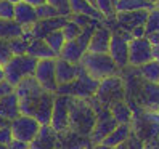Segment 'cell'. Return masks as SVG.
<instances>
[{
  "label": "cell",
  "mask_w": 159,
  "mask_h": 149,
  "mask_svg": "<svg viewBox=\"0 0 159 149\" xmlns=\"http://www.w3.org/2000/svg\"><path fill=\"white\" fill-rule=\"evenodd\" d=\"M153 8H154V5L148 3L146 0H116V15L117 13L140 11V10L151 11Z\"/></svg>",
  "instance_id": "cell-26"
},
{
  "label": "cell",
  "mask_w": 159,
  "mask_h": 149,
  "mask_svg": "<svg viewBox=\"0 0 159 149\" xmlns=\"http://www.w3.org/2000/svg\"><path fill=\"white\" fill-rule=\"evenodd\" d=\"M109 111L113 117L116 119V122L120 125V124H132V119H134V111L130 109V106L125 104L124 99L120 101H116L109 106Z\"/></svg>",
  "instance_id": "cell-24"
},
{
  "label": "cell",
  "mask_w": 159,
  "mask_h": 149,
  "mask_svg": "<svg viewBox=\"0 0 159 149\" xmlns=\"http://www.w3.org/2000/svg\"><path fill=\"white\" fill-rule=\"evenodd\" d=\"M11 93H15V87L10 82H7V80L0 82V98L8 96V95H11Z\"/></svg>",
  "instance_id": "cell-41"
},
{
  "label": "cell",
  "mask_w": 159,
  "mask_h": 149,
  "mask_svg": "<svg viewBox=\"0 0 159 149\" xmlns=\"http://www.w3.org/2000/svg\"><path fill=\"white\" fill-rule=\"evenodd\" d=\"M143 106L149 111H159V85L143 80Z\"/></svg>",
  "instance_id": "cell-23"
},
{
  "label": "cell",
  "mask_w": 159,
  "mask_h": 149,
  "mask_svg": "<svg viewBox=\"0 0 159 149\" xmlns=\"http://www.w3.org/2000/svg\"><path fill=\"white\" fill-rule=\"evenodd\" d=\"M84 149H92V146H87V147H84Z\"/></svg>",
  "instance_id": "cell-55"
},
{
  "label": "cell",
  "mask_w": 159,
  "mask_h": 149,
  "mask_svg": "<svg viewBox=\"0 0 159 149\" xmlns=\"http://www.w3.org/2000/svg\"><path fill=\"white\" fill-rule=\"evenodd\" d=\"M0 116L8 119L10 122H13L15 119L21 116L20 111V101H18L16 93H11L8 96L0 98Z\"/></svg>",
  "instance_id": "cell-19"
},
{
  "label": "cell",
  "mask_w": 159,
  "mask_h": 149,
  "mask_svg": "<svg viewBox=\"0 0 159 149\" xmlns=\"http://www.w3.org/2000/svg\"><path fill=\"white\" fill-rule=\"evenodd\" d=\"M58 146V133L48 125L42 127L39 135L29 144V149H57Z\"/></svg>",
  "instance_id": "cell-18"
},
{
  "label": "cell",
  "mask_w": 159,
  "mask_h": 149,
  "mask_svg": "<svg viewBox=\"0 0 159 149\" xmlns=\"http://www.w3.org/2000/svg\"><path fill=\"white\" fill-rule=\"evenodd\" d=\"M98 85H100V82L92 79L82 68L79 77L74 82L68 83V85H60L58 87L57 95H66V96L79 98V99H90V98L95 96Z\"/></svg>",
  "instance_id": "cell-4"
},
{
  "label": "cell",
  "mask_w": 159,
  "mask_h": 149,
  "mask_svg": "<svg viewBox=\"0 0 159 149\" xmlns=\"http://www.w3.org/2000/svg\"><path fill=\"white\" fill-rule=\"evenodd\" d=\"M43 40L47 42V45H48L50 48L53 50V53L57 55V56H60L63 46L66 45V39H64V34H63L61 29H60V31H55V32H52V34H48Z\"/></svg>",
  "instance_id": "cell-29"
},
{
  "label": "cell",
  "mask_w": 159,
  "mask_h": 149,
  "mask_svg": "<svg viewBox=\"0 0 159 149\" xmlns=\"http://www.w3.org/2000/svg\"><path fill=\"white\" fill-rule=\"evenodd\" d=\"M35 11H37V18H39V21H42V20H53V18L60 16L58 10H57V8H53L50 3H43L40 7H37Z\"/></svg>",
  "instance_id": "cell-34"
},
{
  "label": "cell",
  "mask_w": 159,
  "mask_h": 149,
  "mask_svg": "<svg viewBox=\"0 0 159 149\" xmlns=\"http://www.w3.org/2000/svg\"><path fill=\"white\" fill-rule=\"evenodd\" d=\"M130 35H132V39H143V37H146L145 26H140V27L132 29V31H130Z\"/></svg>",
  "instance_id": "cell-42"
},
{
  "label": "cell",
  "mask_w": 159,
  "mask_h": 149,
  "mask_svg": "<svg viewBox=\"0 0 159 149\" xmlns=\"http://www.w3.org/2000/svg\"><path fill=\"white\" fill-rule=\"evenodd\" d=\"M130 135H132V125L130 124H120L103 139V144H106L109 147H117L120 144H124L130 138Z\"/></svg>",
  "instance_id": "cell-21"
},
{
  "label": "cell",
  "mask_w": 159,
  "mask_h": 149,
  "mask_svg": "<svg viewBox=\"0 0 159 149\" xmlns=\"http://www.w3.org/2000/svg\"><path fill=\"white\" fill-rule=\"evenodd\" d=\"M42 125L37 122V120L31 116H20L18 119H15L11 125H10V130H11V135H13V139L16 141H21V143H26V144H31L35 136L39 135Z\"/></svg>",
  "instance_id": "cell-8"
},
{
  "label": "cell",
  "mask_w": 159,
  "mask_h": 149,
  "mask_svg": "<svg viewBox=\"0 0 159 149\" xmlns=\"http://www.w3.org/2000/svg\"><path fill=\"white\" fill-rule=\"evenodd\" d=\"M146 2H148V3H151V5H154V7H156V5L159 3V0H146Z\"/></svg>",
  "instance_id": "cell-51"
},
{
  "label": "cell",
  "mask_w": 159,
  "mask_h": 149,
  "mask_svg": "<svg viewBox=\"0 0 159 149\" xmlns=\"http://www.w3.org/2000/svg\"><path fill=\"white\" fill-rule=\"evenodd\" d=\"M130 40H132L130 32H125V31L113 32L108 55L116 63V66L119 69H124L129 66V42Z\"/></svg>",
  "instance_id": "cell-9"
},
{
  "label": "cell",
  "mask_w": 159,
  "mask_h": 149,
  "mask_svg": "<svg viewBox=\"0 0 159 149\" xmlns=\"http://www.w3.org/2000/svg\"><path fill=\"white\" fill-rule=\"evenodd\" d=\"M27 55L32 58H35L37 61L42 59H57L58 56L53 53V50L47 45L45 40L42 39H32L29 42V48H27Z\"/></svg>",
  "instance_id": "cell-20"
},
{
  "label": "cell",
  "mask_w": 159,
  "mask_h": 149,
  "mask_svg": "<svg viewBox=\"0 0 159 149\" xmlns=\"http://www.w3.org/2000/svg\"><path fill=\"white\" fill-rule=\"evenodd\" d=\"M35 80L42 85L45 91L57 93L58 82H57V59H42L37 63L34 72Z\"/></svg>",
  "instance_id": "cell-12"
},
{
  "label": "cell",
  "mask_w": 159,
  "mask_h": 149,
  "mask_svg": "<svg viewBox=\"0 0 159 149\" xmlns=\"http://www.w3.org/2000/svg\"><path fill=\"white\" fill-rule=\"evenodd\" d=\"M37 61L35 58L29 56V55H23V56H13L8 61L3 71H5V80L10 82L13 87H16L21 80L26 77H32L35 68H37Z\"/></svg>",
  "instance_id": "cell-5"
},
{
  "label": "cell",
  "mask_w": 159,
  "mask_h": 149,
  "mask_svg": "<svg viewBox=\"0 0 159 149\" xmlns=\"http://www.w3.org/2000/svg\"><path fill=\"white\" fill-rule=\"evenodd\" d=\"M87 2H90L92 5H95V0H87Z\"/></svg>",
  "instance_id": "cell-54"
},
{
  "label": "cell",
  "mask_w": 159,
  "mask_h": 149,
  "mask_svg": "<svg viewBox=\"0 0 159 149\" xmlns=\"http://www.w3.org/2000/svg\"><path fill=\"white\" fill-rule=\"evenodd\" d=\"M148 10H140V11H130V13H117L116 21L117 24L125 29V32H130L135 27L145 26L148 20Z\"/></svg>",
  "instance_id": "cell-16"
},
{
  "label": "cell",
  "mask_w": 159,
  "mask_h": 149,
  "mask_svg": "<svg viewBox=\"0 0 159 149\" xmlns=\"http://www.w3.org/2000/svg\"><path fill=\"white\" fill-rule=\"evenodd\" d=\"M145 32H146V35L159 32V8L157 7H154L153 10L148 13V20H146V24H145Z\"/></svg>",
  "instance_id": "cell-32"
},
{
  "label": "cell",
  "mask_w": 159,
  "mask_h": 149,
  "mask_svg": "<svg viewBox=\"0 0 159 149\" xmlns=\"http://www.w3.org/2000/svg\"><path fill=\"white\" fill-rule=\"evenodd\" d=\"M7 2H10V3H13V5H18V3L24 2V0H7Z\"/></svg>",
  "instance_id": "cell-50"
},
{
  "label": "cell",
  "mask_w": 159,
  "mask_h": 149,
  "mask_svg": "<svg viewBox=\"0 0 159 149\" xmlns=\"http://www.w3.org/2000/svg\"><path fill=\"white\" fill-rule=\"evenodd\" d=\"M15 18V5L2 0L0 2V20H13Z\"/></svg>",
  "instance_id": "cell-37"
},
{
  "label": "cell",
  "mask_w": 159,
  "mask_h": 149,
  "mask_svg": "<svg viewBox=\"0 0 159 149\" xmlns=\"http://www.w3.org/2000/svg\"><path fill=\"white\" fill-rule=\"evenodd\" d=\"M95 8L105 20H116V0H95Z\"/></svg>",
  "instance_id": "cell-30"
},
{
  "label": "cell",
  "mask_w": 159,
  "mask_h": 149,
  "mask_svg": "<svg viewBox=\"0 0 159 149\" xmlns=\"http://www.w3.org/2000/svg\"><path fill=\"white\" fill-rule=\"evenodd\" d=\"M63 34H64V39H66V42H72V40H77V37L80 35L82 32V27L77 26L74 21L68 20V23L63 26Z\"/></svg>",
  "instance_id": "cell-33"
},
{
  "label": "cell",
  "mask_w": 159,
  "mask_h": 149,
  "mask_svg": "<svg viewBox=\"0 0 159 149\" xmlns=\"http://www.w3.org/2000/svg\"><path fill=\"white\" fill-rule=\"evenodd\" d=\"M80 66L92 79H95L98 82L105 80L108 77L117 76V71H119V68L111 59L109 55H97V53H89V51L82 56Z\"/></svg>",
  "instance_id": "cell-3"
},
{
  "label": "cell",
  "mask_w": 159,
  "mask_h": 149,
  "mask_svg": "<svg viewBox=\"0 0 159 149\" xmlns=\"http://www.w3.org/2000/svg\"><path fill=\"white\" fill-rule=\"evenodd\" d=\"M8 149H29V144H26V143H21V141H16V139H13V141L10 143V146H8Z\"/></svg>",
  "instance_id": "cell-43"
},
{
  "label": "cell",
  "mask_w": 159,
  "mask_h": 149,
  "mask_svg": "<svg viewBox=\"0 0 159 149\" xmlns=\"http://www.w3.org/2000/svg\"><path fill=\"white\" fill-rule=\"evenodd\" d=\"M97 122V111L90 99L71 98L69 107V130L74 135L90 138Z\"/></svg>",
  "instance_id": "cell-1"
},
{
  "label": "cell",
  "mask_w": 159,
  "mask_h": 149,
  "mask_svg": "<svg viewBox=\"0 0 159 149\" xmlns=\"http://www.w3.org/2000/svg\"><path fill=\"white\" fill-rule=\"evenodd\" d=\"M69 107H71V96H66V95H57L55 96L50 127L58 135L69 130Z\"/></svg>",
  "instance_id": "cell-10"
},
{
  "label": "cell",
  "mask_w": 159,
  "mask_h": 149,
  "mask_svg": "<svg viewBox=\"0 0 159 149\" xmlns=\"http://www.w3.org/2000/svg\"><path fill=\"white\" fill-rule=\"evenodd\" d=\"M114 149H127V146H125V143H124V144H120V146H117V147H114Z\"/></svg>",
  "instance_id": "cell-52"
},
{
  "label": "cell",
  "mask_w": 159,
  "mask_h": 149,
  "mask_svg": "<svg viewBox=\"0 0 159 149\" xmlns=\"http://www.w3.org/2000/svg\"><path fill=\"white\" fill-rule=\"evenodd\" d=\"M69 20H71V21H74L77 26H80V27H85V26L92 24L93 21H97V20H92V18L84 16V15H72V16L69 18Z\"/></svg>",
  "instance_id": "cell-39"
},
{
  "label": "cell",
  "mask_w": 159,
  "mask_h": 149,
  "mask_svg": "<svg viewBox=\"0 0 159 149\" xmlns=\"http://www.w3.org/2000/svg\"><path fill=\"white\" fill-rule=\"evenodd\" d=\"M138 76L148 83H157L159 85V63L157 61H149L143 64L142 68H138Z\"/></svg>",
  "instance_id": "cell-28"
},
{
  "label": "cell",
  "mask_w": 159,
  "mask_h": 149,
  "mask_svg": "<svg viewBox=\"0 0 159 149\" xmlns=\"http://www.w3.org/2000/svg\"><path fill=\"white\" fill-rule=\"evenodd\" d=\"M156 7H157V8H159V3H157V5H156Z\"/></svg>",
  "instance_id": "cell-56"
},
{
  "label": "cell",
  "mask_w": 159,
  "mask_h": 149,
  "mask_svg": "<svg viewBox=\"0 0 159 149\" xmlns=\"http://www.w3.org/2000/svg\"><path fill=\"white\" fill-rule=\"evenodd\" d=\"M10 125H11V122H10V120L0 116V128H8Z\"/></svg>",
  "instance_id": "cell-46"
},
{
  "label": "cell",
  "mask_w": 159,
  "mask_h": 149,
  "mask_svg": "<svg viewBox=\"0 0 159 149\" xmlns=\"http://www.w3.org/2000/svg\"><path fill=\"white\" fill-rule=\"evenodd\" d=\"M5 80V71H3V66L0 64V82Z\"/></svg>",
  "instance_id": "cell-49"
},
{
  "label": "cell",
  "mask_w": 159,
  "mask_h": 149,
  "mask_svg": "<svg viewBox=\"0 0 159 149\" xmlns=\"http://www.w3.org/2000/svg\"><path fill=\"white\" fill-rule=\"evenodd\" d=\"M153 61V45L143 39H132L129 42V66L142 68L143 64Z\"/></svg>",
  "instance_id": "cell-11"
},
{
  "label": "cell",
  "mask_w": 159,
  "mask_h": 149,
  "mask_svg": "<svg viewBox=\"0 0 159 149\" xmlns=\"http://www.w3.org/2000/svg\"><path fill=\"white\" fill-rule=\"evenodd\" d=\"M69 7H71L72 15H84V16H89L92 20H97L100 23L105 20L101 16V13L95 8V5H92L87 0H69Z\"/></svg>",
  "instance_id": "cell-22"
},
{
  "label": "cell",
  "mask_w": 159,
  "mask_h": 149,
  "mask_svg": "<svg viewBox=\"0 0 159 149\" xmlns=\"http://www.w3.org/2000/svg\"><path fill=\"white\" fill-rule=\"evenodd\" d=\"M153 59L159 63V45L157 46H153Z\"/></svg>",
  "instance_id": "cell-47"
},
{
  "label": "cell",
  "mask_w": 159,
  "mask_h": 149,
  "mask_svg": "<svg viewBox=\"0 0 159 149\" xmlns=\"http://www.w3.org/2000/svg\"><path fill=\"white\" fill-rule=\"evenodd\" d=\"M11 141H13V135H11L10 127L8 128H0V144L10 146Z\"/></svg>",
  "instance_id": "cell-40"
},
{
  "label": "cell",
  "mask_w": 159,
  "mask_h": 149,
  "mask_svg": "<svg viewBox=\"0 0 159 149\" xmlns=\"http://www.w3.org/2000/svg\"><path fill=\"white\" fill-rule=\"evenodd\" d=\"M125 146H127V149H145V143L134 132H132V135H130V138L125 141Z\"/></svg>",
  "instance_id": "cell-38"
},
{
  "label": "cell",
  "mask_w": 159,
  "mask_h": 149,
  "mask_svg": "<svg viewBox=\"0 0 159 149\" xmlns=\"http://www.w3.org/2000/svg\"><path fill=\"white\" fill-rule=\"evenodd\" d=\"M90 101H92L93 107H95V111H97V122H95V127H93V132H92L89 139H90L92 144H100L119 124L116 122L113 114H111L109 107H105V106L98 104L95 98H90Z\"/></svg>",
  "instance_id": "cell-6"
},
{
  "label": "cell",
  "mask_w": 159,
  "mask_h": 149,
  "mask_svg": "<svg viewBox=\"0 0 159 149\" xmlns=\"http://www.w3.org/2000/svg\"><path fill=\"white\" fill-rule=\"evenodd\" d=\"M85 53L87 51H84L82 46L76 40H72V42H66V45L63 46L58 58L68 61V63H72V64H80V59Z\"/></svg>",
  "instance_id": "cell-25"
},
{
  "label": "cell",
  "mask_w": 159,
  "mask_h": 149,
  "mask_svg": "<svg viewBox=\"0 0 159 149\" xmlns=\"http://www.w3.org/2000/svg\"><path fill=\"white\" fill-rule=\"evenodd\" d=\"M11 58H13V53L10 50V43H8V40L0 39V64L5 66Z\"/></svg>",
  "instance_id": "cell-36"
},
{
  "label": "cell",
  "mask_w": 159,
  "mask_h": 149,
  "mask_svg": "<svg viewBox=\"0 0 159 149\" xmlns=\"http://www.w3.org/2000/svg\"><path fill=\"white\" fill-rule=\"evenodd\" d=\"M13 20L26 31V29H31V27L39 21V18H37V11L32 5L21 2V3L15 5V18Z\"/></svg>",
  "instance_id": "cell-17"
},
{
  "label": "cell",
  "mask_w": 159,
  "mask_h": 149,
  "mask_svg": "<svg viewBox=\"0 0 159 149\" xmlns=\"http://www.w3.org/2000/svg\"><path fill=\"white\" fill-rule=\"evenodd\" d=\"M111 39H113V31H111L109 27H105V26L100 24L92 35V40L89 43L87 51L89 53H97V55H108Z\"/></svg>",
  "instance_id": "cell-13"
},
{
  "label": "cell",
  "mask_w": 159,
  "mask_h": 149,
  "mask_svg": "<svg viewBox=\"0 0 159 149\" xmlns=\"http://www.w3.org/2000/svg\"><path fill=\"white\" fill-rule=\"evenodd\" d=\"M10 43V50L13 53V56H23L27 55V48H29V40L24 39V37H18L8 42Z\"/></svg>",
  "instance_id": "cell-31"
},
{
  "label": "cell",
  "mask_w": 159,
  "mask_h": 149,
  "mask_svg": "<svg viewBox=\"0 0 159 149\" xmlns=\"http://www.w3.org/2000/svg\"><path fill=\"white\" fill-rule=\"evenodd\" d=\"M0 149H8V146H5V144H0Z\"/></svg>",
  "instance_id": "cell-53"
},
{
  "label": "cell",
  "mask_w": 159,
  "mask_h": 149,
  "mask_svg": "<svg viewBox=\"0 0 159 149\" xmlns=\"http://www.w3.org/2000/svg\"><path fill=\"white\" fill-rule=\"evenodd\" d=\"M92 149H114V147H109V146H106V144L100 143V144H92Z\"/></svg>",
  "instance_id": "cell-48"
},
{
  "label": "cell",
  "mask_w": 159,
  "mask_h": 149,
  "mask_svg": "<svg viewBox=\"0 0 159 149\" xmlns=\"http://www.w3.org/2000/svg\"><path fill=\"white\" fill-rule=\"evenodd\" d=\"M80 69H82L80 64H72V63H68L61 58H57V82H58V87L60 85H68V83L74 82L79 77Z\"/></svg>",
  "instance_id": "cell-15"
},
{
  "label": "cell",
  "mask_w": 159,
  "mask_h": 149,
  "mask_svg": "<svg viewBox=\"0 0 159 149\" xmlns=\"http://www.w3.org/2000/svg\"><path fill=\"white\" fill-rule=\"evenodd\" d=\"M24 2L29 3V5H32L34 8H37V7H40V5L47 3V0H24Z\"/></svg>",
  "instance_id": "cell-45"
},
{
  "label": "cell",
  "mask_w": 159,
  "mask_h": 149,
  "mask_svg": "<svg viewBox=\"0 0 159 149\" xmlns=\"http://www.w3.org/2000/svg\"><path fill=\"white\" fill-rule=\"evenodd\" d=\"M0 2H2V0H0Z\"/></svg>",
  "instance_id": "cell-57"
},
{
  "label": "cell",
  "mask_w": 159,
  "mask_h": 149,
  "mask_svg": "<svg viewBox=\"0 0 159 149\" xmlns=\"http://www.w3.org/2000/svg\"><path fill=\"white\" fill-rule=\"evenodd\" d=\"M93 98L97 99L98 104L105 107H109L116 101L124 99V80L119 76H113L101 80Z\"/></svg>",
  "instance_id": "cell-7"
},
{
  "label": "cell",
  "mask_w": 159,
  "mask_h": 149,
  "mask_svg": "<svg viewBox=\"0 0 159 149\" xmlns=\"http://www.w3.org/2000/svg\"><path fill=\"white\" fill-rule=\"evenodd\" d=\"M146 39H148V42L151 43L153 46H157V45H159V32H154V34L146 35Z\"/></svg>",
  "instance_id": "cell-44"
},
{
  "label": "cell",
  "mask_w": 159,
  "mask_h": 149,
  "mask_svg": "<svg viewBox=\"0 0 159 149\" xmlns=\"http://www.w3.org/2000/svg\"><path fill=\"white\" fill-rule=\"evenodd\" d=\"M15 93L20 101V111L23 116H31L34 114V111L39 104L40 98L43 96L45 90L42 88V85L35 80V77H26L24 80H21L18 85L15 87Z\"/></svg>",
  "instance_id": "cell-2"
},
{
  "label": "cell",
  "mask_w": 159,
  "mask_h": 149,
  "mask_svg": "<svg viewBox=\"0 0 159 149\" xmlns=\"http://www.w3.org/2000/svg\"><path fill=\"white\" fill-rule=\"evenodd\" d=\"M47 3H50L53 8H57L60 16L63 18H69L72 16V11H71V7H69V0H47Z\"/></svg>",
  "instance_id": "cell-35"
},
{
  "label": "cell",
  "mask_w": 159,
  "mask_h": 149,
  "mask_svg": "<svg viewBox=\"0 0 159 149\" xmlns=\"http://www.w3.org/2000/svg\"><path fill=\"white\" fill-rule=\"evenodd\" d=\"M23 34L24 29L15 20H0V39L10 42L18 37H23Z\"/></svg>",
  "instance_id": "cell-27"
},
{
  "label": "cell",
  "mask_w": 159,
  "mask_h": 149,
  "mask_svg": "<svg viewBox=\"0 0 159 149\" xmlns=\"http://www.w3.org/2000/svg\"><path fill=\"white\" fill-rule=\"evenodd\" d=\"M55 96H57V93L45 91V93H43V96H42L40 101H39V104H37L35 111H34V114H32V117H34L42 127H48L50 122H52Z\"/></svg>",
  "instance_id": "cell-14"
}]
</instances>
